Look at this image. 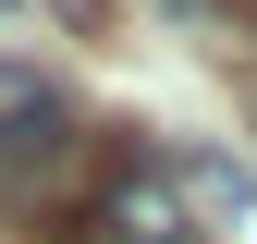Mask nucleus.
<instances>
[{
    "mask_svg": "<svg viewBox=\"0 0 257 244\" xmlns=\"http://www.w3.org/2000/svg\"><path fill=\"white\" fill-rule=\"evenodd\" d=\"M0 12H13V0H0Z\"/></svg>",
    "mask_w": 257,
    "mask_h": 244,
    "instance_id": "7ed1b4c3",
    "label": "nucleus"
},
{
    "mask_svg": "<svg viewBox=\"0 0 257 244\" xmlns=\"http://www.w3.org/2000/svg\"><path fill=\"white\" fill-rule=\"evenodd\" d=\"M74 244H208V220L184 208V183H172L159 146H110V171L74 208Z\"/></svg>",
    "mask_w": 257,
    "mask_h": 244,
    "instance_id": "f257e3e1",
    "label": "nucleus"
},
{
    "mask_svg": "<svg viewBox=\"0 0 257 244\" xmlns=\"http://www.w3.org/2000/svg\"><path fill=\"white\" fill-rule=\"evenodd\" d=\"M74 134H86L74 98H61L49 74H25V61H0V183H37Z\"/></svg>",
    "mask_w": 257,
    "mask_h": 244,
    "instance_id": "f03ea898",
    "label": "nucleus"
}]
</instances>
